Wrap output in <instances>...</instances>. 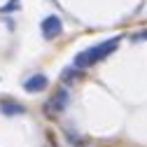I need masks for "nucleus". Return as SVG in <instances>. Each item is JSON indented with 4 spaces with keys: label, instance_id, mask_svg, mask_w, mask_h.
<instances>
[{
    "label": "nucleus",
    "instance_id": "obj_1",
    "mask_svg": "<svg viewBox=\"0 0 147 147\" xmlns=\"http://www.w3.org/2000/svg\"><path fill=\"white\" fill-rule=\"evenodd\" d=\"M119 42H121V38L117 35V38H110V40H105V42H100V45H96V47H91V49L77 54L75 61H72V65L80 68V70H84V68H89V65H94V63L107 59L115 49H119Z\"/></svg>",
    "mask_w": 147,
    "mask_h": 147
},
{
    "label": "nucleus",
    "instance_id": "obj_2",
    "mask_svg": "<svg viewBox=\"0 0 147 147\" xmlns=\"http://www.w3.org/2000/svg\"><path fill=\"white\" fill-rule=\"evenodd\" d=\"M40 33H42V38H45V40H54V38H59V35L63 33V21H61V16H56V14L45 16L42 24H40Z\"/></svg>",
    "mask_w": 147,
    "mask_h": 147
},
{
    "label": "nucleus",
    "instance_id": "obj_3",
    "mask_svg": "<svg viewBox=\"0 0 147 147\" xmlns=\"http://www.w3.org/2000/svg\"><path fill=\"white\" fill-rule=\"evenodd\" d=\"M68 103H70V94H68V89H59L56 94H54V96L47 100L45 110H47V115H61L63 110L68 107Z\"/></svg>",
    "mask_w": 147,
    "mask_h": 147
},
{
    "label": "nucleus",
    "instance_id": "obj_4",
    "mask_svg": "<svg viewBox=\"0 0 147 147\" xmlns=\"http://www.w3.org/2000/svg\"><path fill=\"white\" fill-rule=\"evenodd\" d=\"M47 86H49V80H47V75H42V72L30 75L24 82V91H28V94H40V91H45Z\"/></svg>",
    "mask_w": 147,
    "mask_h": 147
},
{
    "label": "nucleus",
    "instance_id": "obj_5",
    "mask_svg": "<svg viewBox=\"0 0 147 147\" xmlns=\"http://www.w3.org/2000/svg\"><path fill=\"white\" fill-rule=\"evenodd\" d=\"M0 112H3V115H7V117L24 115V112H26V105L16 103V100H3V103H0Z\"/></svg>",
    "mask_w": 147,
    "mask_h": 147
},
{
    "label": "nucleus",
    "instance_id": "obj_6",
    "mask_svg": "<svg viewBox=\"0 0 147 147\" xmlns=\"http://www.w3.org/2000/svg\"><path fill=\"white\" fill-rule=\"evenodd\" d=\"M80 75H82V70L75 68V65H70V68H65V70L61 72V80H63V82H72V80H77Z\"/></svg>",
    "mask_w": 147,
    "mask_h": 147
},
{
    "label": "nucleus",
    "instance_id": "obj_7",
    "mask_svg": "<svg viewBox=\"0 0 147 147\" xmlns=\"http://www.w3.org/2000/svg\"><path fill=\"white\" fill-rule=\"evenodd\" d=\"M19 7H21L19 0H9V3H5L3 7H0V14H12V12H16Z\"/></svg>",
    "mask_w": 147,
    "mask_h": 147
},
{
    "label": "nucleus",
    "instance_id": "obj_8",
    "mask_svg": "<svg viewBox=\"0 0 147 147\" xmlns=\"http://www.w3.org/2000/svg\"><path fill=\"white\" fill-rule=\"evenodd\" d=\"M133 40H147V30H142V33H138V35H133Z\"/></svg>",
    "mask_w": 147,
    "mask_h": 147
}]
</instances>
